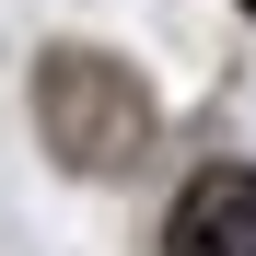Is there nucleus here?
<instances>
[{
  "label": "nucleus",
  "mask_w": 256,
  "mask_h": 256,
  "mask_svg": "<svg viewBox=\"0 0 256 256\" xmlns=\"http://www.w3.org/2000/svg\"><path fill=\"white\" fill-rule=\"evenodd\" d=\"M35 128H47V152L70 175H128V163L152 152V94H140V70L105 58V47H47V70H35Z\"/></svg>",
  "instance_id": "f257e3e1"
},
{
  "label": "nucleus",
  "mask_w": 256,
  "mask_h": 256,
  "mask_svg": "<svg viewBox=\"0 0 256 256\" xmlns=\"http://www.w3.org/2000/svg\"><path fill=\"white\" fill-rule=\"evenodd\" d=\"M163 256H256V163L186 175L175 222H163Z\"/></svg>",
  "instance_id": "f03ea898"
},
{
  "label": "nucleus",
  "mask_w": 256,
  "mask_h": 256,
  "mask_svg": "<svg viewBox=\"0 0 256 256\" xmlns=\"http://www.w3.org/2000/svg\"><path fill=\"white\" fill-rule=\"evenodd\" d=\"M244 12H256V0H244Z\"/></svg>",
  "instance_id": "7ed1b4c3"
}]
</instances>
